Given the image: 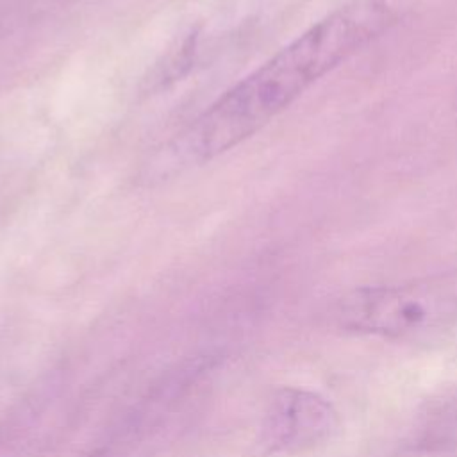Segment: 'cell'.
<instances>
[{
    "label": "cell",
    "instance_id": "cell-1",
    "mask_svg": "<svg viewBox=\"0 0 457 457\" xmlns=\"http://www.w3.org/2000/svg\"><path fill=\"white\" fill-rule=\"evenodd\" d=\"M414 0H350L278 50L218 98L179 139L186 161H209L239 145L325 73L395 27Z\"/></svg>",
    "mask_w": 457,
    "mask_h": 457
},
{
    "label": "cell",
    "instance_id": "cell-2",
    "mask_svg": "<svg viewBox=\"0 0 457 457\" xmlns=\"http://www.w3.org/2000/svg\"><path fill=\"white\" fill-rule=\"evenodd\" d=\"M457 312V287L448 282L373 286L348 293L337 318L348 330L387 337L427 332Z\"/></svg>",
    "mask_w": 457,
    "mask_h": 457
},
{
    "label": "cell",
    "instance_id": "cell-3",
    "mask_svg": "<svg viewBox=\"0 0 457 457\" xmlns=\"http://www.w3.org/2000/svg\"><path fill=\"white\" fill-rule=\"evenodd\" d=\"M337 428L332 405L303 389H280L262 421V439L275 452H302L327 441Z\"/></svg>",
    "mask_w": 457,
    "mask_h": 457
}]
</instances>
